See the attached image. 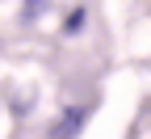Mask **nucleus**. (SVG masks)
<instances>
[{
    "label": "nucleus",
    "mask_w": 151,
    "mask_h": 139,
    "mask_svg": "<svg viewBox=\"0 0 151 139\" xmlns=\"http://www.w3.org/2000/svg\"><path fill=\"white\" fill-rule=\"evenodd\" d=\"M84 118H88V106H71L59 122L50 127V139H76V135H80V127H84Z\"/></svg>",
    "instance_id": "obj_1"
}]
</instances>
